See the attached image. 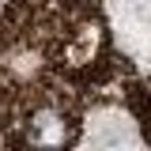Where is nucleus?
Here are the masks:
<instances>
[{"mask_svg": "<svg viewBox=\"0 0 151 151\" xmlns=\"http://www.w3.org/2000/svg\"><path fill=\"white\" fill-rule=\"evenodd\" d=\"M27 136H30V140H38V144H64V140H68L64 113L53 110V106L34 110V113H30V121H27Z\"/></svg>", "mask_w": 151, "mask_h": 151, "instance_id": "f257e3e1", "label": "nucleus"}]
</instances>
